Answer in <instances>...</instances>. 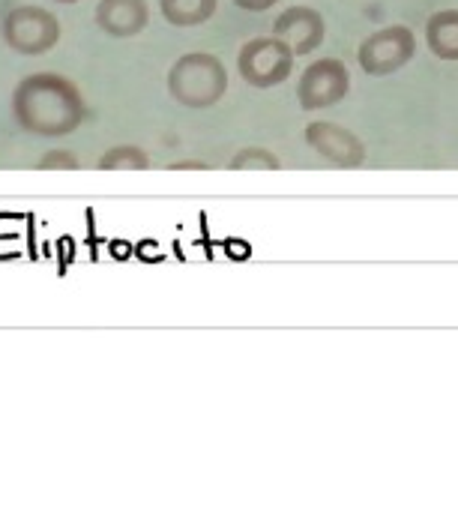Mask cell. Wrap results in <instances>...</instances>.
I'll use <instances>...</instances> for the list:
<instances>
[{
  "instance_id": "6da1fadb",
  "label": "cell",
  "mask_w": 458,
  "mask_h": 512,
  "mask_svg": "<svg viewBox=\"0 0 458 512\" xmlns=\"http://www.w3.org/2000/svg\"><path fill=\"white\" fill-rule=\"evenodd\" d=\"M15 123L42 138H63L84 123L81 90L57 72H33L21 78L12 90Z\"/></svg>"
},
{
  "instance_id": "7a4b0ae2",
  "label": "cell",
  "mask_w": 458,
  "mask_h": 512,
  "mask_svg": "<svg viewBox=\"0 0 458 512\" xmlns=\"http://www.w3.org/2000/svg\"><path fill=\"white\" fill-rule=\"evenodd\" d=\"M168 93L183 108H213L228 93V72L216 54L189 51L168 69Z\"/></svg>"
},
{
  "instance_id": "3957f363",
  "label": "cell",
  "mask_w": 458,
  "mask_h": 512,
  "mask_svg": "<svg viewBox=\"0 0 458 512\" xmlns=\"http://www.w3.org/2000/svg\"><path fill=\"white\" fill-rule=\"evenodd\" d=\"M0 36L9 45V51L21 57H39V54H48L60 42L63 33H60V21L54 12L42 6H15L6 12Z\"/></svg>"
},
{
  "instance_id": "277c9868",
  "label": "cell",
  "mask_w": 458,
  "mask_h": 512,
  "mask_svg": "<svg viewBox=\"0 0 458 512\" xmlns=\"http://www.w3.org/2000/svg\"><path fill=\"white\" fill-rule=\"evenodd\" d=\"M237 69L246 84H252L258 90H270L291 78L294 51L279 36H255V39L243 42V48L237 54Z\"/></svg>"
},
{
  "instance_id": "5b68a950",
  "label": "cell",
  "mask_w": 458,
  "mask_h": 512,
  "mask_svg": "<svg viewBox=\"0 0 458 512\" xmlns=\"http://www.w3.org/2000/svg\"><path fill=\"white\" fill-rule=\"evenodd\" d=\"M414 54H417V36L405 24L381 27V30L369 33L357 48L360 69L375 78L399 72L402 66H408L414 60Z\"/></svg>"
},
{
  "instance_id": "8992f818",
  "label": "cell",
  "mask_w": 458,
  "mask_h": 512,
  "mask_svg": "<svg viewBox=\"0 0 458 512\" xmlns=\"http://www.w3.org/2000/svg\"><path fill=\"white\" fill-rule=\"evenodd\" d=\"M351 93V72L339 57H321L309 63L297 81V102L303 111H321L339 105Z\"/></svg>"
},
{
  "instance_id": "52a82bcc",
  "label": "cell",
  "mask_w": 458,
  "mask_h": 512,
  "mask_svg": "<svg viewBox=\"0 0 458 512\" xmlns=\"http://www.w3.org/2000/svg\"><path fill=\"white\" fill-rule=\"evenodd\" d=\"M306 144L336 168H360L366 162L363 138L333 120H312L306 126Z\"/></svg>"
},
{
  "instance_id": "ba28073f",
  "label": "cell",
  "mask_w": 458,
  "mask_h": 512,
  "mask_svg": "<svg viewBox=\"0 0 458 512\" xmlns=\"http://www.w3.org/2000/svg\"><path fill=\"white\" fill-rule=\"evenodd\" d=\"M273 33L297 57H303V54H312V51H318L324 45V39H327V21L312 6H291V9H282V15L273 24Z\"/></svg>"
},
{
  "instance_id": "9c48e42d",
  "label": "cell",
  "mask_w": 458,
  "mask_h": 512,
  "mask_svg": "<svg viewBox=\"0 0 458 512\" xmlns=\"http://www.w3.org/2000/svg\"><path fill=\"white\" fill-rule=\"evenodd\" d=\"M96 27L114 39H132L144 33L150 24V3L147 0H99L96 3Z\"/></svg>"
},
{
  "instance_id": "30bf717a",
  "label": "cell",
  "mask_w": 458,
  "mask_h": 512,
  "mask_svg": "<svg viewBox=\"0 0 458 512\" xmlns=\"http://www.w3.org/2000/svg\"><path fill=\"white\" fill-rule=\"evenodd\" d=\"M426 45L441 60H458V9H441L426 21Z\"/></svg>"
},
{
  "instance_id": "8fae6325",
  "label": "cell",
  "mask_w": 458,
  "mask_h": 512,
  "mask_svg": "<svg viewBox=\"0 0 458 512\" xmlns=\"http://www.w3.org/2000/svg\"><path fill=\"white\" fill-rule=\"evenodd\" d=\"M219 0H159V12L174 27H198L216 15Z\"/></svg>"
},
{
  "instance_id": "7c38bea8",
  "label": "cell",
  "mask_w": 458,
  "mask_h": 512,
  "mask_svg": "<svg viewBox=\"0 0 458 512\" xmlns=\"http://www.w3.org/2000/svg\"><path fill=\"white\" fill-rule=\"evenodd\" d=\"M96 165L102 171H147L150 168V156L141 147L120 144V147H111Z\"/></svg>"
},
{
  "instance_id": "4fadbf2b",
  "label": "cell",
  "mask_w": 458,
  "mask_h": 512,
  "mask_svg": "<svg viewBox=\"0 0 458 512\" xmlns=\"http://www.w3.org/2000/svg\"><path fill=\"white\" fill-rule=\"evenodd\" d=\"M279 159L264 147H243L231 159V171H279Z\"/></svg>"
},
{
  "instance_id": "5bb4252c",
  "label": "cell",
  "mask_w": 458,
  "mask_h": 512,
  "mask_svg": "<svg viewBox=\"0 0 458 512\" xmlns=\"http://www.w3.org/2000/svg\"><path fill=\"white\" fill-rule=\"evenodd\" d=\"M36 168H42V171H45V168H78V162L69 156V150H51L45 159L36 162Z\"/></svg>"
},
{
  "instance_id": "9a60e30c",
  "label": "cell",
  "mask_w": 458,
  "mask_h": 512,
  "mask_svg": "<svg viewBox=\"0 0 458 512\" xmlns=\"http://www.w3.org/2000/svg\"><path fill=\"white\" fill-rule=\"evenodd\" d=\"M237 9H246V12H264V9H273L279 0H231Z\"/></svg>"
},
{
  "instance_id": "2e32d148",
  "label": "cell",
  "mask_w": 458,
  "mask_h": 512,
  "mask_svg": "<svg viewBox=\"0 0 458 512\" xmlns=\"http://www.w3.org/2000/svg\"><path fill=\"white\" fill-rule=\"evenodd\" d=\"M57 3H78V0H57Z\"/></svg>"
}]
</instances>
